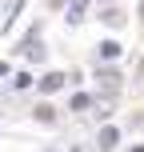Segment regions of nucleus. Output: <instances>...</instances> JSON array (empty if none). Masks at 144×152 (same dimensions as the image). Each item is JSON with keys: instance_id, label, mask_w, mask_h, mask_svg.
I'll return each mask as SVG.
<instances>
[{"instance_id": "obj_12", "label": "nucleus", "mask_w": 144, "mask_h": 152, "mask_svg": "<svg viewBox=\"0 0 144 152\" xmlns=\"http://www.w3.org/2000/svg\"><path fill=\"white\" fill-rule=\"evenodd\" d=\"M140 20H144V0H140Z\"/></svg>"}, {"instance_id": "obj_10", "label": "nucleus", "mask_w": 144, "mask_h": 152, "mask_svg": "<svg viewBox=\"0 0 144 152\" xmlns=\"http://www.w3.org/2000/svg\"><path fill=\"white\" fill-rule=\"evenodd\" d=\"M136 84H144V56H140V68H136Z\"/></svg>"}, {"instance_id": "obj_11", "label": "nucleus", "mask_w": 144, "mask_h": 152, "mask_svg": "<svg viewBox=\"0 0 144 152\" xmlns=\"http://www.w3.org/2000/svg\"><path fill=\"white\" fill-rule=\"evenodd\" d=\"M4 72H8V64H0V76H4Z\"/></svg>"}, {"instance_id": "obj_8", "label": "nucleus", "mask_w": 144, "mask_h": 152, "mask_svg": "<svg viewBox=\"0 0 144 152\" xmlns=\"http://www.w3.org/2000/svg\"><path fill=\"white\" fill-rule=\"evenodd\" d=\"M52 116H56V112H52V108H48V104H40V108H36V120H44V124H48V120H52Z\"/></svg>"}, {"instance_id": "obj_9", "label": "nucleus", "mask_w": 144, "mask_h": 152, "mask_svg": "<svg viewBox=\"0 0 144 152\" xmlns=\"http://www.w3.org/2000/svg\"><path fill=\"white\" fill-rule=\"evenodd\" d=\"M12 84H16V88H28V84H32V76H28V72H16V80H12Z\"/></svg>"}, {"instance_id": "obj_1", "label": "nucleus", "mask_w": 144, "mask_h": 152, "mask_svg": "<svg viewBox=\"0 0 144 152\" xmlns=\"http://www.w3.org/2000/svg\"><path fill=\"white\" fill-rule=\"evenodd\" d=\"M64 80H68L64 72H48V76H40V92H60Z\"/></svg>"}, {"instance_id": "obj_13", "label": "nucleus", "mask_w": 144, "mask_h": 152, "mask_svg": "<svg viewBox=\"0 0 144 152\" xmlns=\"http://www.w3.org/2000/svg\"><path fill=\"white\" fill-rule=\"evenodd\" d=\"M132 152H144V144H136V148H132Z\"/></svg>"}, {"instance_id": "obj_14", "label": "nucleus", "mask_w": 144, "mask_h": 152, "mask_svg": "<svg viewBox=\"0 0 144 152\" xmlns=\"http://www.w3.org/2000/svg\"><path fill=\"white\" fill-rule=\"evenodd\" d=\"M104 4H108V0H104Z\"/></svg>"}, {"instance_id": "obj_5", "label": "nucleus", "mask_w": 144, "mask_h": 152, "mask_svg": "<svg viewBox=\"0 0 144 152\" xmlns=\"http://www.w3.org/2000/svg\"><path fill=\"white\" fill-rule=\"evenodd\" d=\"M84 20V0H68V24H80Z\"/></svg>"}, {"instance_id": "obj_7", "label": "nucleus", "mask_w": 144, "mask_h": 152, "mask_svg": "<svg viewBox=\"0 0 144 152\" xmlns=\"http://www.w3.org/2000/svg\"><path fill=\"white\" fill-rule=\"evenodd\" d=\"M20 8H24V0H12V4H8V20H4V32H8V28L16 24V16H20Z\"/></svg>"}, {"instance_id": "obj_2", "label": "nucleus", "mask_w": 144, "mask_h": 152, "mask_svg": "<svg viewBox=\"0 0 144 152\" xmlns=\"http://www.w3.org/2000/svg\"><path fill=\"white\" fill-rule=\"evenodd\" d=\"M96 52H100V60H116L124 48H120V40H100V44H96Z\"/></svg>"}, {"instance_id": "obj_6", "label": "nucleus", "mask_w": 144, "mask_h": 152, "mask_svg": "<svg viewBox=\"0 0 144 152\" xmlns=\"http://www.w3.org/2000/svg\"><path fill=\"white\" fill-rule=\"evenodd\" d=\"M88 108H92V96L88 92H76L72 96V112H88Z\"/></svg>"}, {"instance_id": "obj_4", "label": "nucleus", "mask_w": 144, "mask_h": 152, "mask_svg": "<svg viewBox=\"0 0 144 152\" xmlns=\"http://www.w3.org/2000/svg\"><path fill=\"white\" fill-rule=\"evenodd\" d=\"M100 88H104L108 96H112V92L120 88V76H116V72H100Z\"/></svg>"}, {"instance_id": "obj_3", "label": "nucleus", "mask_w": 144, "mask_h": 152, "mask_svg": "<svg viewBox=\"0 0 144 152\" xmlns=\"http://www.w3.org/2000/svg\"><path fill=\"white\" fill-rule=\"evenodd\" d=\"M116 144H120V128L104 124V128H100V148H116Z\"/></svg>"}]
</instances>
